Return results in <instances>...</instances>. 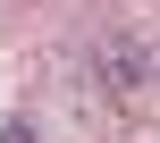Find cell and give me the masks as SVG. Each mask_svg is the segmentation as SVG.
I'll return each mask as SVG.
<instances>
[{"mask_svg":"<svg viewBox=\"0 0 160 143\" xmlns=\"http://www.w3.org/2000/svg\"><path fill=\"white\" fill-rule=\"evenodd\" d=\"M101 93L118 110H152V42L143 34H110L101 42Z\"/></svg>","mask_w":160,"mask_h":143,"instance_id":"1","label":"cell"},{"mask_svg":"<svg viewBox=\"0 0 160 143\" xmlns=\"http://www.w3.org/2000/svg\"><path fill=\"white\" fill-rule=\"evenodd\" d=\"M0 143H42V118H25V110H17V118H0Z\"/></svg>","mask_w":160,"mask_h":143,"instance_id":"2","label":"cell"}]
</instances>
